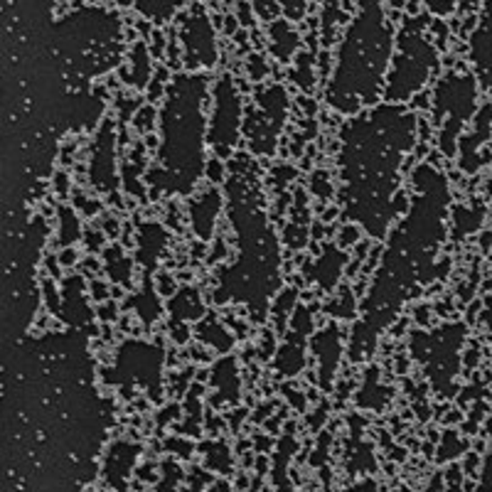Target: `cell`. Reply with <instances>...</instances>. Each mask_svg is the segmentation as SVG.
<instances>
[{"label": "cell", "instance_id": "cell-1", "mask_svg": "<svg viewBox=\"0 0 492 492\" xmlns=\"http://www.w3.org/2000/svg\"><path fill=\"white\" fill-rule=\"evenodd\" d=\"M140 13L156 20H168L175 8V0H140Z\"/></svg>", "mask_w": 492, "mask_h": 492}]
</instances>
